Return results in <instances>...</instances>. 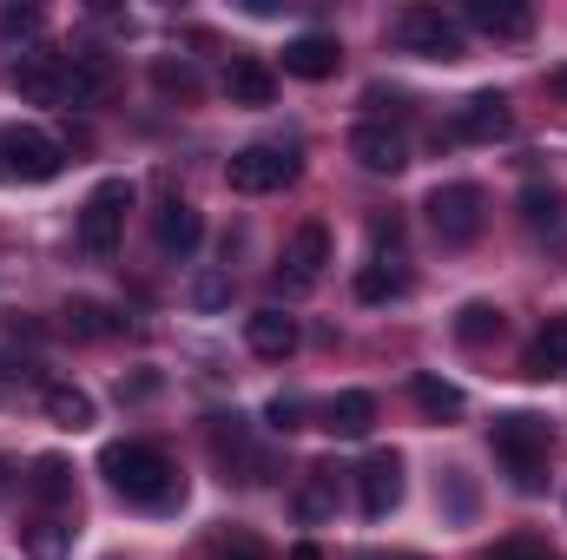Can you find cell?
Here are the masks:
<instances>
[{
  "label": "cell",
  "instance_id": "1f68e13d",
  "mask_svg": "<svg viewBox=\"0 0 567 560\" xmlns=\"http://www.w3.org/2000/svg\"><path fill=\"white\" fill-rule=\"evenodd\" d=\"M212 560H271V554H265L251 535H231V541H218V548H212Z\"/></svg>",
  "mask_w": 567,
  "mask_h": 560
},
{
  "label": "cell",
  "instance_id": "ba28073f",
  "mask_svg": "<svg viewBox=\"0 0 567 560\" xmlns=\"http://www.w3.org/2000/svg\"><path fill=\"white\" fill-rule=\"evenodd\" d=\"M522 231H528L542 251H567V191L528 185V191H522Z\"/></svg>",
  "mask_w": 567,
  "mask_h": 560
},
{
  "label": "cell",
  "instance_id": "7a4b0ae2",
  "mask_svg": "<svg viewBox=\"0 0 567 560\" xmlns=\"http://www.w3.org/2000/svg\"><path fill=\"white\" fill-rule=\"evenodd\" d=\"M495 455L508 462V481L522 495H535L542 475H548V422L542 416H502L495 422Z\"/></svg>",
  "mask_w": 567,
  "mask_h": 560
},
{
  "label": "cell",
  "instance_id": "2e32d148",
  "mask_svg": "<svg viewBox=\"0 0 567 560\" xmlns=\"http://www.w3.org/2000/svg\"><path fill=\"white\" fill-rule=\"evenodd\" d=\"M468 27L488 33V40H528L535 33V13L522 0H468Z\"/></svg>",
  "mask_w": 567,
  "mask_h": 560
},
{
  "label": "cell",
  "instance_id": "484cf974",
  "mask_svg": "<svg viewBox=\"0 0 567 560\" xmlns=\"http://www.w3.org/2000/svg\"><path fill=\"white\" fill-rule=\"evenodd\" d=\"M27 488H33L40 501L66 508V501H73V468H66L60 455H40V462H33V475H27Z\"/></svg>",
  "mask_w": 567,
  "mask_h": 560
},
{
  "label": "cell",
  "instance_id": "7c38bea8",
  "mask_svg": "<svg viewBox=\"0 0 567 560\" xmlns=\"http://www.w3.org/2000/svg\"><path fill=\"white\" fill-rule=\"evenodd\" d=\"M508 126H515V113H508L502 93H468V100L455 106V139H468V145L508 139Z\"/></svg>",
  "mask_w": 567,
  "mask_h": 560
},
{
  "label": "cell",
  "instance_id": "8d00e7d4",
  "mask_svg": "<svg viewBox=\"0 0 567 560\" xmlns=\"http://www.w3.org/2000/svg\"><path fill=\"white\" fill-rule=\"evenodd\" d=\"M7 376H33V370H27V363H20V370H7V363H0V390H7Z\"/></svg>",
  "mask_w": 567,
  "mask_h": 560
},
{
  "label": "cell",
  "instance_id": "e575fe53",
  "mask_svg": "<svg viewBox=\"0 0 567 560\" xmlns=\"http://www.w3.org/2000/svg\"><path fill=\"white\" fill-rule=\"evenodd\" d=\"M488 560H548V554H542L535 541H502V548H495Z\"/></svg>",
  "mask_w": 567,
  "mask_h": 560
},
{
  "label": "cell",
  "instance_id": "f1b7e54d",
  "mask_svg": "<svg viewBox=\"0 0 567 560\" xmlns=\"http://www.w3.org/2000/svg\"><path fill=\"white\" fill-rule=\"evenodd\" d=\"M66 330H73V336H113V310L93 303V297H73V303H66Z\"/></svg>",
  "mask_w": 567,
  "mask_h": 560
},
{
  "label": "cell",
  "instance_id": "4fadbf2b",
  "mask_svg": "<svg viewBox=\"0 0 567 560\" xmlns=\"http://www.w3.org/2000/svg\"><path fill=\"white\" fill-rule=\"evenodd\" d=\"M13 86H20L33 106H66V53H20Z\"/></svg>",
  "mask_w": 567,
  "mask_h": 560
},
{
  "label": "cell",
  "instance_id": "d590c367",
  "mask_svg": "<svg viewBox=\"0 0 567 560\" xmlns=\"http://www.w3.org/2000/svg\"><path fill=\"white\" fill-rule=\"evenodd\" d=\"M290 560H323V548H310V541H303V548H290Z\"/></svg>",
  "mask_w": 567,
  "mask_h": 560
},
{
  "label": "cell",
  "instance_id": "e0dca14e",
  "mask_svg": "<svg viewBox=\"0 0 567 560\" xmlns=\"http://www.w3.org/2000/svg\"><path fill=\"white\" fill-rule=\"evenodd\" d=\"M245 343H251V356H265V363L297 356V317H284V310H258V317H245Z\"/></svg>",
  "mask_w": 567,
  "mask_h": 560
},
{
  "label": "cell",
  "instance_id": "d4e9b609",
  "mask_svg": "<svg viewBox=\"0 0 567 560\" xmlns=\"http://www.w3.org/2000/svg\"><path fill=\"white\" fill-rule=\"evenodd\" d=\"M403 290H410L403 258H390V265L377 258V265H363V271H357V297H363V303H383V297H403Z\"/></svg>",
  "mask_w": 567,
  "mask_h": 560
},
{
  "label": "cell",
  "instance_id": "6da1fadb",
  "mask_svg": "<svg viewBox=\"0 0 567 560\" xmlns=\"http://www.w3.org/2000/svg\"><path fill=\"white\" fill-rule=\"evenodd\" d=\"M100 475H106L126 501H140V508H172V501L185 495L178 462H172L165 448H152V442H113V448L100 455Z\"/></svg>",
  "mask_w": 567,
  "mask_h": 560
},
{
  "label": "cell",
  "instance_id": "83f0119b",
  "mask_svg": "<svg viewBox=\"0 0 567 560\" xmlns=\"http://www.w3.org/2000/svg\"><path fill=\"white\" fill-rule=\"evenodd\" d=\"M455 336H462L468 350H482L488 336H502V310H495V303H468V310L455 317Z\"/></svg>",
  "mask_w": 567,
  "mask_h": 560
},
{
  "label": "cell",
  "instance_id": "d6986e66",
  "mask_svg": "<svg viewBox=\"0 0 567 560\" xmlns=\"http://www.w3.org/2000/svg\"><path fill=\"white\" fill-rule=\"evenodd\" d=\"M323 428H330V435H343V442H363V435L377 428V396H363V390L330 396V403H323Z\"/></svg>",
  "mask_w": 567,
  "mask_h": 560
},
{
  "label": "cell",
  "instance_id": "7402d4cb",
  "mask_svg": "<svg viewBox=\"0 0 567 560\" xmlns=\"http://www.w3.org/2000/svg\"><path fill=\"white\" fill-rule=\"evenodd\" d=\"M522 376H535V383H548V376H567V317H555L535 343H528V356H522Z\"/></svg>",
  "mask_w": 567,
  "mask_h": 560
},
{
  "label": "cell",
  "instance_id": "5bb4252c",
  "mask_svg": "<svg viewBox=\"0 0 567 560\" xmlns=\"http://www.w3.org/2000/svg\"><path fill=\"white\" fill-rule=\"evenodd\" d=\"M357 488H363V515L370 521L396 515V501H403V455H370L357 468Z\"/></svg>",
  "mask_w": 567,
  "mask_h": 560
},
{
  "label": "cell",
  "instance_id": "74e56055",
  "mask_svg": "<svg viewBox=\"0 0 567 560\" xmlns=\"http://www.w3.org/2000/svg\"><path fill=\"white\" fill-rule=\"evenodd\" d=\"M555 93H567V66H561V73H555Z\"/></svg>",
  "mask_w": 567,
  "mask_h": 560
},
{
  "label": "cell",
  "instance_id": "8992f818",
  "mask_svg": "<svg viewBox=\"0 0 567 560\" xmlns=\"http://www.w3.org/2000/svg\"><path fill=\"white\" fill-rule=\"evenodd\" d=\"M60 165H66V152H60L53 133H40V126L0 133V172H13V178H27V185H47V178H60Z\"/></svg>",
  "mask_w": 567,
  "mask_h": 560
},
{
  "label": "cell",
  "instance_id": "603a6c76",
  "mask_svg": "<svg viewBox=\"0 0 567 560\" xmlns=\"http://www.w3.org/2000/svg\"><path fill=\"white\" fill-rule=\"evenodd\" d=\"M40 403H47V422H60V428H93V396L73 383H47Z\"/></svg>",
  "mask_w": 567,
  "mask_h": 560
},
{
  "label": "cell",
  "instance_id": "277c9868",
  "mask_svg": "<svg viewBox=\"0 0 567 560\" xmlns=\"http://www.w3.org/2000/svg\"><path fill=\"white\" fill-rule=\"evenodd\" d=\"M126 211H133V185H126V178H106V185L86 198V211H80V251H86V258H113V245H120V231H126Z\"/></svg>",
  "mask_w": 567,
  "mask_h": 560
},
{
  "label": "cell",
  "instance_id": "5b68a950",
  "mask_svg": "<svg viewBox=\"0 0 567 560\" xmlns=\"http://www.w3.org/2000/svg\"><path fill=\"white\" fill-rule=\"evenodd\" d=\"M390 40L403 53H423V60H455L462 53V27L442 13V7H403L390 20Z\"/></svg>",
  "mask_w": 567,
  "mask_h": 560
},
{
  "label": "cell",
  "instance_id": "d6a6232c",
  "mask_svg": "<svg viewBox=\"0 0 567 560\" xmlns=\"http://www.w3.org/2000/svg\"><path fill=\"white\" fill-rule=\"evenodd\" d=\"M271 428H303V403L297 396H278L271 403Z\"/></svg>",
  "mask_w": 567,
  "mask_h": 560
},
{
  "label": "cell",
  "instance_id": "f546056e",
  "mask_svg": "<svg viewBox=\"0 0 567 560\" xmlns=\"http://www.w3.org/2000/svg\"><path fill=\"white\" fill-rule=\"evenodd\" d=\"M152 86H158L165 100H198V73H192V66H172V60L152 66Z\"/></svg>",
  "mask_w": 567,
  "mask_h": 560
},
{
  "label": "cell",
  "instance_id": "30bf717a",
  "mask_svg": "<svg viewBox=\"0 0 567 560\" xmlns=\"http://www.w3.org/2000/svg\"><path fill=\"white\" fill-rule=\"evenodd\" d=\"M350 158H357L363 172H377V178H396V172L410 165V139H403L396 126L370 120V126H357V133H350Z\"/></svg>",
  "mask_w": 567,
  "mask_h": 560
},
{
  "label": "cell",
  "instance_id": "f35d334b",
  "mask_svg": "<svg viewBox=\"0 0 567 560\" xmlns=\"http://www.w3.org/2000/svg\"><path fill=\"white\" fill-rule=\"evenodd\" d=\"M410 560H423V554H410Z\"/></svg>",
  "mask_w": 567,
  "mask_h": 560
},
{
  "label": "cell",
  "instance_id": "ac0fdd59",
  "mask_svg": "<svg viewBox=\"0 0 567 560\" xmlns=\"http://www.w3.org/2000/svg\"><path fill=\"white\" fill-rule=\"evenodd\" d=\"M337 60H343V46H337L330 33H297V40L284 46V73H297V80H330Z\"/></svg>",
  "mask_w": 567,
  "mask_h": 560
},
{
  "label": "cell",
  "instance_id": "ffe728a7",
  "mask_svg": "<svg viewBox=\"0 0 567 560\" xmlns=\"http://www.w3.org/2000/svg\"><path fill=\"white\" fill-rule=\"evenodd\" d=\"M225 93H231V106H271L278 100V73L265 60H231L225 66Z\"/></svg>",
  "mask_w": 567,
  "mask_h": 560
},
{
  "label": "cell",
  "instance_id": "52a82bcc",
  "mask_svg": "<svg viewBox=\"0 0 567 560\" xmlns=\"http://www.w3.org/2000/svg\"><path fill=\"white\" fill-rule=\"evenodd\" d=\"M290 172H297V165L284 158L278 145H245V152H231V165H225L231 191H245V198H265V191H278Z\"/></svg>",
  "mask_w": 567,
  "mask_h": 560
},
{
  "label": "cell",
  "instance_id": "9c48e42d",
  "mask_svg": "<svg viewBox=\"0 0 567 560\" xmlns=\"http://www.w3.org/2000/svg\"><path fill=\"white\" fill-rule=\"evenodd\" d=\"M323 265H330V231H323V225H297V238L284 245L278 283L297 297V290H310V283L323 278Z\"/></svg>",
  "mask_w": 567,
  "mask_h": 560
},
{
  "label": "cell",
  "instance_id": "44dd1931",
  "mask_svg": "<svg viewBox=\"0 0 567 560\" xmlns=\"http://www.w3.org/2000/svg\"><path fill=\"white\" fill-rule=\"evenodd\" d=\"M290 515H297L303 528L330 521V515H337V468H310V475H303V488L290 495Z\"/></svg>",
  "mask_w": 567,
  "mask_h": 560
},
{
  "label": "cell",
  "instance_id": "cb8c5ba5",
  "mask_svg": "<svg viewBox=\"0 0 567 560\" xmlns=\"http://www.w3.org/2000/svg\"><path fill=\"white\" fill-rule=\"evenodd\" d=\"M20 548H27V560H66L73 554V528H60V521H27L20 528Z\"/></svg>",
  "mask_w": 567,
  "mask_h": 560
},
{
  "label": "cell",
  "instance_id": "8fae6325",
  "mask_svg": "<svg viewBox=\"0 0 567 560\" xmlns=\"http://www.w3.org/2000/svg\"><path fill=\"white\" fill-rule=\"evenodd\" d=\"M198 238H205V218H198L185 198H165V205H158V218H152V245H158V258L185 265V258L198 251Z\"/></svg>",
  "mask_w": 567,
  "mask_h": 560
},
{
  "label": "cell",
  "instance_id": "4316f807",
  "mask_svg": "<svg viewBox=\"0 0 567 560\" xmlns=\"http://www.w3.org/2000/svg\"><path fill=\"white\" fill-rule=\"evenodd\" d=\"M416 409H423V416H462V390H455V383H442V376H416Z\"/></svg>",
  "mask_w": 567,
  "mask_h": 560
},
{
  "label": "cell",
  "instance_id": "3957f363",
  "mask_svg": "<svg viewBox=\"0 0 567 560\" xmlns=\"http://www.w3.org/2000/svg\"><path fill=\"white\" fill-rule=\"evenodd\" d=\"M482 225H488V198H482V185H435L429 191V231L442 238V245H475L482 238Z\"/></svg>",
  "mask_w": 567,
  "mask_h": 560
},
{
  "label": "cell",
  "instance_id": "9a60e30c",
  "mask_svg": "<svg viewBox=\"0 0 567 560\" xmlns=\"http://www.w3.org/2000/svg\"><path fill=\"white\" fill-rule=\"evenodd\" d=\"M113 86V53L106 46H73L66 53V106H86Z\"/></svg>",
  "mask_w": 567,
  "mask_h": 560
},
{
  "label": "cell",
  "instance_id": "836d02e7",
  "mask_svg": "<svg viewBox=\"0 0 567 560\" xmlns=\"http://www.w3.org/2000/svg\"><path fill=\"white\" fill-rule=\"evenodd\" d=\"M0 27H7V33H33V27H40V13H33V7H7V13H0Z\"/></svg>",
  "mask_w": 567,
  "mask_h": 560
},
{
  "label": "cell",
  "instance_id": "4dcf8cb0",
  "mask_svg": "<svg viewBox=\"0 0 567 560\" xmlns=\"http://www.w3.org/2000/svg\"><path fill=\"white\" fill-rule=\"evenodd\" d=\"M225 297H231V278H225V271H205V278L192 283V303H198V310H218Z\"/></svg>",
  "mask_w": 567,
  "mask_h": 560
}]
</instances>
